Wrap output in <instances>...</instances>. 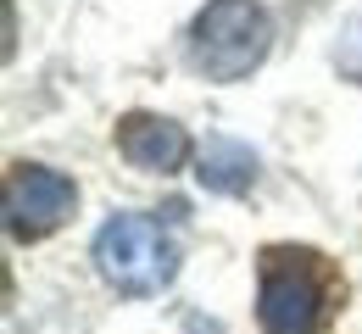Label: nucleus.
<instances>
[{"mask_svg": "<svg viewBox=\"0 0 362 334\" xmlns=\"http://www.w3.org/2000/svg\"><path fill=\"white\" fill-rule=\"evenodd\" d=\"M95 268L123 295H162L173 285V273H179V245H173V234L156 217L117 212L95 234Z\"/></svg>", "mask_w": 362, "mask_h": 334, "instance_id": "1", "label": "nucleus"}, {"mask_svg": "<svg viewBox=\"0 0 362 334\" xmlns=\"http://www.w3.org/2000/svg\"><path fill=\"white\" fill-rule=\"evenodd\" d=\"M268 45H273V23L257 0H212L189 28V56L212 84H234L251 67H262Z\"/></svg>", "mask_w": 362, "mask_h": 334, "instance_id": "2", "label": "nucleus"}, {"mask_svg": "<svg viewBox=\"0 0 362 334\" xmlns=\"http://www.w3.org/2000/svg\"><path fill=\"white\" fill-rule=\"evenodd\" d=\"M73 201H78V190L67 173L23 162L6 173V229L17 239H45L73 217Z\"/></svg>", "mask_w": 362, "mask_h": 334, "instance_id": "3", "label": "nucleus"}, {"mask_svg": "<svg viewBox=\"0 0 362 334\" xmlns=\"http://www.w3.org/2000/svg\"><path fill=\"white\" fill-rule=\"evenodd\" d=\"M290 251H268L262 268V295H257V318L268 334H313L323 318V290L307 273V262H284Z\"/></svg>", "mask_w": 362, "mask_h": 334, "instance_id": "4", "label": "nucleus"}, {"mask_svg": "<svg viewBox=\"0 0 362 334\" xmlns=\"http://www.w3.org/2000/svg\"><path fill=\"white\" fill-rule=\"evenodd\" d=\"M117 150L145 167V173H173L184 167V156H189V134H184L173 117H156V112H129L123 123H117Z\"/></svg>", "mask_w": 362, "mask_h": 334, "instance_id": "5", "label": "nucleus"}, {"mask_svg": "<svg viewBox=\"0 0 362 334\" xmlns=\"http://www.w3.org/2000/svg\"><path fill=\"white\" fill-rule=\"evenodd\" d=\"M195 179H201L212 195L251 190V179H257V150L240 145V140H206L201 156H195Z\"/></svg>", "mask_w": 362, "mask_h": 334, "instance_id": "6", "label": "nucleus"}, {"mask_svg": "<svg viewBox=\"0 0 362 334\" xmlns=\"http://www.w3.org/2000/svg\"><path fill=\"white\" fill-rule=\"evenodd\" d=\"M340 61H346V67H351V73L362 78V23L351 28V40H346V56H340Z\"/></svg>", "mask_w": 362, "mask_h": 334, "instance_id": "7", "label": "nucleus"}]
</instances>
